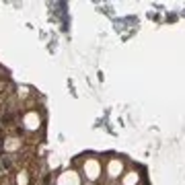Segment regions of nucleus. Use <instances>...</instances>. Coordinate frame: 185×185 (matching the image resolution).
I'll return each mask as SVG.
<instances>
[]
</instances>
